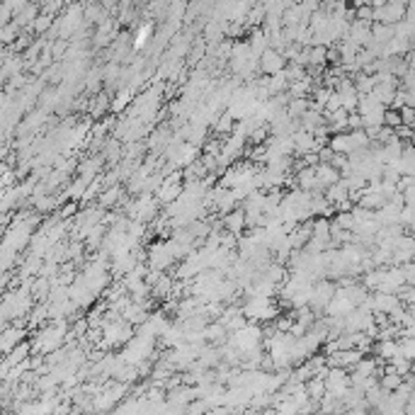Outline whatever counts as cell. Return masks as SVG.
Returning a JSON list of instances; mask_svg holds the SVG:
<instances>
[{"label": "cell", "mask_w": 415, "mask_h": 415, "mask_svg": "<svg viewBox=\"0 0 415 415\" xmlns=\"http://www.w3.org/2000/svg\"><path fill=\"white\" fill-rule=\"evenodd\" d=\"M241 311L248 321H260V323L274 321L279 316V309L274 306L272 297H260V294H248V302L241 306Z\"/></svg>", "instance_id": "6da1fadb"}, {"label": "cell", "mask_w": 415, "mask_h": 415, "mask_svg": "<svg viewBox=\"0 0 415 415\" xmlns=\"http://www.w3.org/2000/svg\"><path fill=\"white\" fill-rule=\"evenodd\" d=\"M335 294V284L330 282V279H318V282H314V287H311V297H309V309L314 311L316 316L323 314V309L328 306L330 297Z\"/></svg>", "instance_id": "7a4b0ae2"}, {"label": "cell", "mask_w": 415, "mask_h": 415, "mask_svg": "<svg viewBox=\"0 0 415 415\" xmlns=\"http://www.w3.org/2000/svg\"><path fill=\"white\" fill-rule=\"evenodd\" d=\"M323 381H325V393L340 401V396L347 391V386H350V372L342 370V367H330Z\"/></svg>", "instance_id": "3957f363"}, {"label": "cell", "mask_w": 415, "mask_h": 415, "mask_svg": "<svg viewBox=\"0 0 415 415\" xmlns=\"http://www.w3.org/2000/svg\"><path fill=\"white\" fill-rule=\"evenodd\" d=\"M178 260L173 258V253H170V246L168 241H158L151 246V251H148V269H158V272H165V269L170 267V265H175Z\"/></svg>", "instance_id": "277c9868"}, {"label": "cell", "mask_w": 415, "mask_h": 415, "mask_svg": "<svg viewBox=\"0 0 415 415\" xmlns=\"http://www.w3.org/2000/svg\"><path fill=\"white\" fill-rule=\"evenodd\" d=\"M258 66H260V71L265 76H274V73H279L284 66H287V59H284L282 51L267 46V49H265L262 54L258 56Z\"/></svg>", "instance_id": "5b68a950"}, {"label": "cell", "mask_w": 415, "mask_h": 415, "mask_svg": "<svg viewBox=\"0 0 415 415\" xmlns=\"http://www.w3.org/2000/svg\"><path fill=\"white\" fill-rule=\"evenodd\" d=\"M362 352L357 350V347H347V350H335L330 352V355H325V365L328 367H342V370L350 372L352 367L360 362Z\"/></svg>", "instance_id": "8992f818"}, {"label": "cell", "mask_w": 415, "mask_h": 415, "mask_svg": "<svg viewBox=\"0 0 415 415\" xmlns=\"http://www.w3.org/2000/svg\"><path fill=\"white\" fill-rule=\"evenodd\" d=\"M24 335H27V330L22 325H5L0 330V355H8L17 342H22Z\"/></svg>", "instance_id": "52a82bcc"}, {"label": "cell", "mask_w": 415, "mask_h": 415, "mask_svg": "<svg viewBox=\"0 0 415 415\" xmlns=\"http://www.w3.org/2000/svg\"><path fill=\"white\" fill-rule=\"evenodd\" d=\"M221 224H224V231L233 233V236H241L243 231H246V214H243V209H231L226 211L224 216H221Z\"/></svg>", "instance_id": "ba28073f"}, {"label": "cell", "mask_w": 415, "mask_h": 415, "mask_svg": "<svg viewBox=\"0 0 415 415\" xmlns=\"http://www.w3.org/2000/svg\"><path fill=\"white\" fill-rule=\"evenodd\" d=\"M102 165H105V155L102 153H95L90 155V158H85L83 163H78V175H83L85 180H92L95 175L102 173Z\"/></svg>", "instance_id": "9c48e42d"}, {"label": "cell", "mask_w": 415, "mask_h": 415, "mask_svg": "<svg viewBox=\"0 0 415 415\" xmlns=\"http://www.w3.org/2000/svg\"><path fill=\"white\" fill-rule=\"evenodd\" d=\"M316 180H318V188L325 190L328 185L338 183L340 173H338V168H333L330 163H316Z\"/></svg>", "instance_id": "30bf717a"}, {"label": "cell", "mask_w": 415, "mask_h": 415, "mask_svg": "<svg viewBox=\"0 0 415 415\" xmlns=\"http://www.w3.org/2000/svg\"><path fill=\"white\" fill-rule=\"evenodd\" d=\"M122 195H124L122 185L114 183V185H107V188L100 192V197H97V202H100L102 209H110V206H114L119 199H122Z\"/></svg>", "instance_id": "8fae6325"}, {"label": "cell", "mask_w": 415, "mask_h": 415, "mask_svg": "<svg viewBox=\"0 0 415 415\" xmlns=\"http://www.w3.org/2000/svg\"><path fill=\"white\" fill-rule=\"evenodd\" d=\"M110 102H112L110 95H105V92H97L95 100H92L90 105H87V112H90V117H92V119L105 117V112H110Z\"/></svg>", "instance_id": "7c38bea8"}, {"label": "cell", "mask_w": 415, "mask_h": 415, "mask_svg": "<svg viewBox=\"0 0 415 415\" xmlns=\"http://www.w3.org/2000/svg\"><path fill=\"white\" fill-rule=\"evenodd\" d=\"M51 24H54V15L39 13L37 17L32 20V24H29V27H34V32H37V34H46L51 29Z\"/></svg>", "instance_id": "4fadbf2b"}, {"label": "cell", "mask_w": 415, "mask_h": 415, "mask_svg": "<svg viewBox=\"0 0 415 415\" xmlns=\"http://www.w3.org/2000/svg\"><path fill=\"white\" fill-rule=\"evenodd\" d=\"M233 124H236V119H233L228 112H224V117L214 119V132L221 134V136H228V134H231V129H233Z\"/></svg>", "instance_id": "5bb4252c"}, {"label": "cell", "mask_w": 415, "mask_h": 415, "mask_svg": "<svg viewBox=\"0 0 415 415\" xmlns=\"http://www.w3.org/2000/svg\"><path fill=\"white\" fill-rule=\"evenodd\" d=\"M335 224H338L340 228H345V231H352L355 228V214H352V209H342L338 211V216H335Z\"/></svg>", "instance_id": "9a60e30c"}, {"label": "cell", "mask_w": 415, "mask_h": 415, "mask_svg": "<svg viewBox=\"0 0 415 415\" xmlns=\"http://www.w3.org/2000/svg\"><path fill=\"white\" fill-rule=\"evenodd\" d=\"M401 114H398V110H393V107H386L384 110V127H388V129H396V127H401Z\"/></svg>", "instance_id": "2e32d148"}, {"label": "cell", "mask_w": 415, "mask_h": 415, "mask_svg": "<svg viewBox=\"0 0 415 415\" xmlns=\"http://www.w3.org/2000/svg\"><path fill=\"white\" fill-rule=\"evenodd\" d=\"M151 24H143L141 29H139V34H136V39H134V49H143V44L148 41V37H151Z\"/></svg>", "instance_id": "e0dca14e"}, {"label": "cell", "mask_w": 415, "mask_h": 415, "mask_svg": "<svg viewBox=\"0 0 415 415\" xmlns=\"http://www.w3.org/2000/svg\"><path fill=\"white\" fill-rule=\"evenodd\" d=\"M398 114H401V122L406 124V127H413V119H415V112L411 105H403L398 107Z\"/></svg>", "instance_id": "ac0fdd59"}, {"label": "cell", "mask_w": 415, "mask_h": 415, "mask_svg": "<svg viewBox=\"0 0 415 415\" xmlns=\"http://www.w3.org/2000/svg\"><path fill=\"white\" fill-rule=\"evenodd\" d=\"M78 214V204L73 199H71V204H66L64 209H61V219H71V216Z\"/></svg>", "instance_id": "d6986e66"}]
</instances>
